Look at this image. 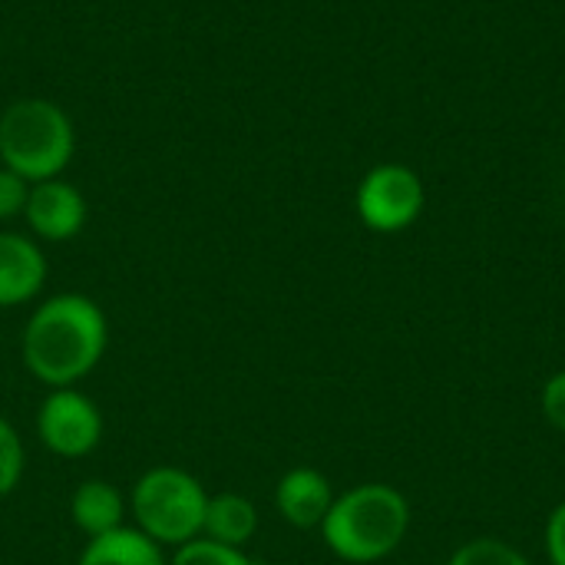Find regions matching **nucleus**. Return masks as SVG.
<instances>
[{
	"label": "nucleus",
	"mask_w": 565,
	"mask_h": 565,
	"mask_svg": "<svg viewBox=\"0 0 565 565\" xmlns=\"http://www.w3.org/2000/svg\"><path fill=\"white\" fill-rule=\"evenodd\" d=\"M444 565H530L526 556L510 546L507 540L497 536H477L470 543H463L460 550H454V556Z\"/></svg>",
	"instance_id": "obj_13"
},
{
	"label": "nucleus",
	"mask_w": 565,
	"mask_h": 565,
	"mask_svg": "<svg viewBox=\"0 0 565 565\" xmlns=\"http://www.w3.org/2000/svg\"><path fill=\"white\" fill-rule=\"evenodd\" d=\"M424 202H427V192H424L420 175L401 162L374 166L361 179L358 195H354L358 218L371 232H381V235H394V232L411 228L420 218Z\"/></svg>",
	"instance_id": "obj_5"
},
{
	"label": "nucleus",
	"mask_w": 565,
	"mask_h": 565,
	"mask_svg": "<svg viewBox=\"0 0 565 565\" xmlns=\"http://www.w3.org/2000/svg\"><path fill=\"white\" fill-rule=\"evenodd\" d=\"M26 470V454H23V440L17 434V427L0 417V500L10 497Z\"/></svg>",
	"instance_id": "obj_15"
},
{
	"label": "nucleus",
	"mask_w": 565,
	"mask_h": 565,
	"mask_svg": "<svg viewBox=\"0 0 565 565\" xmlns=\"http://www.w3.org/2000/svg\"><path fill=\"white\" fill-rule=\"evenodd\" d=\"M543 417L550 420V427H556L565 434V371H556L546 384H543Z\"/></svg>",
	"instance_id": "obj_17"
},
{
	"label": "nucleus",
	"mask_w": 565,
	"mask_h": 565,
	"mask_svg": "<svg viewBox=\"0 0 565 565\" xmlns=\"http://www.w3.org/2000/svg\"><path fill=\"white\" fill-rule=\"evenodd\" d=\"M76 565H169L162 546L142 536L136 526H122L116 533L86 540Z\"/></svg>",
	"instance_id": "obj_12"
},
{
	"label": "nucleus",
	"mask_w": 565,
	"mask_h": 565,
	"mask_svg": "<svg viewBox=\"0 0 565 565\" xmlns=\"http://www.w3.org/2000/svg\"><path fill=\"white\" fill-rule=\"evenodd\" d=\"M255 533H258V510H255V503L248 497L228 493V490L209 497L205 523H202V536L205 540L245 550L255 540Z\"/></svg>",
	"instance_id": "obj_11"
},
{
	"label": "nucleus",
	"mask_w": 565,
	"mask_h": 565,
	"mask_svg": "<svg viewBox=\"0 0 565 565\" xmlns=\"http://www.w3.org/2000/svg\"><path fill=\"white\" fill-rule=\"evenodd\" d=\"M46 285V255L17 232H0V308L33 301Z\"/></svg>",
	"instance_id": "obj_9"
},
{
	"label": "nucleus",
	"mask_w": 565,
	"mask_h": 565,
	"mask_svg": "<svg viewBox=\"0 0 565 565\" xmlns=\"http://www.w3.org/2000/svg\"><path fill=\"white\" fill-rule=\"evenodd\" d=\"M331 503V480L315 467H295L275 487V510L295 530H321Z\"/></svg>",
	"instance_id": "obj_8"
},
{
	"label": "nucleus",
	"mask_w": 565,
	"mask_h": 565,
	"mask_svg": "<svg viewBox=\"0 0 565 565\" xmlns=\"http://www.w3.org/2000/svg\"><path fill=\"white\" fill-rule=\"evenodd\" d=\"M109 348V321L103 308L76 291H63L46 298L26 321L20 338L23 367L46 384L76 387Z\"/></svg>",
	"instance_id": "obj_1"
},
{
	"label": "nucleus",
	"mask_w": 565,
	"mask_h": 565,
	"mask_svg": "<svg viewBox=\"0 0 565 565\" xmlns=\"http://www.w3.org/2000/svg\"><path fill=\"white\" fill-rule=\"evenodd\" d=\"M70 520L89 540L116 533L126 526V500L106 480H86L70 497Z\"/></svg>",
	"instance_id": "obj_10"
},
{
	"label": "nucleus",
	"mask_w": 565,
	"mask_h": 565,
	"mask_svg": "<svg viewBox=\"0 0 565 565\" xmlns=\"http://www.w3.org/2000/svg\"><path fill=\"white\" fill-rule=\"evenodd\" d=\"M169 565H258L245 550H235V546H225V543H215V540H192L185 546H179L172 553Z\"/></svg>",
	"instance_id": "obj_14"
},
{
	"label": "nucleus",
	"mask_w": 565,
	"mask_h": 565,
	"mask_svg": "<svg viewBox=\"0 0 565 565\" xmlns=\"http://www.w3.org/2000/svg\"><path fill=\"white\" fill-rule=\"evenodd\" d=\"M76 152V132L63 106L53 99H13L0 113V166L23 175L30 185L60 179Z\"/></svg>",
	"instance_id": "obj_3"
},
{
	"label": "nucleus",
	"mask_w": 565,
	"mask_h": 565,
	"mask_svg": "<svg viewBox=\"0 0 565 565\" xmlns=\"http://www.w3.org/2000/svg\"><path fill=\"white\" fill-rule=\"evenodd\" d=\"M209 507V490L182 467H152L146 470L129 497L136 530L156 546L179 550L202 536Z\"/></svg>",
	"instance_id": "obj_4"
},
{
	"label": "nucleus",
	"mask_w": 565,
	"mask_h": 565,
	"mask_svg": "<svg viewBox=\"0 0 565 565\" xmlns=\"http://www.w3.org/2000/svg\"><path fill=\"white\" fill-rule=\"evenodd\" d=\"M543 543H546L550 563L565 565V500L550 513L546 530H543Z\"/></svg>",
	"instance_id": "obj_18"
},
{
	"label": "nucleus",
	"mask_w": 565,
	"mask_h": 565,
	"mask_svg": "<svg viewBox=\"0 0 565 565\" xmlns=\"http://www.w3.org/2000/svg\"><path fill=\"white\" fill-rule=\"evenodd\" d=\"M26 195H30V182L23 175H17L13 169L0 166V222L23 215Z\"/></svg>",
	"instance_id": "obj_16"
},
{
	"label": "nucleus",
	"mask_w": 565,
	"mask_h": 565,
	"mask_svg": "<svg viewBox=\"0 0 565 565\" xmlns=\"http://www.w3.org/2000/svg\"><path fill=\"white\" fill-rule=\"evenodd\" d=\"M26 225L43 242H70L86 225V199L63 179L33 182L26 195Z\"/></svg>",
	"instance_id": "obj_7"
},
{
	"label": "nucleus",
	"mask_w": 565,
	"mask_h": 565,
	"mask_svg": "<svg viewBox=\"0 0 565 565\" xmlns=\"http://www.w3.org/2000/svg\"><path fill=\"white\" fill-rule=\"evenodd\" d=\"M411 530V500L391 483H361L334 497L321 540L324 546L354 565H371L387 559Z\"/></svg>",
	"instance_id": "obj_2"
},
{
	"label": "nucleus",
	"mask_w": 565,
	"mask_h": 565,
	"mask_svg": "<svg viewBox=\"0 0 565 565\" xmlns=\"http://www.w3.org/2000/svg\"><path fill=\"white\" fill-rule=\"evenodd\" d=\"M36 437L40 444L63 457L79 460L93 454L103 440V414L93 397L76 387H56L43 397L36 411Z\"/></svg>",
	"instance_id": "obj_6"
}]
</instances>
